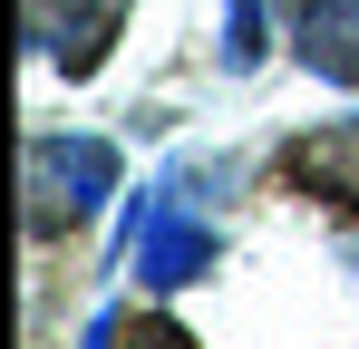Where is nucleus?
<instances>
[{"mask_svg": "<svg viewBox=\"0 0 359 349\" xmlns=\"http://www.w3.org/2000/svg\"><path fill=\"white\" fill-rule=\"evenodd\" d=\"M262 58V0H224V68Z\"/></svg>", "mask_w": 359, "mask_h": 349, "instance_id": "nucleus-7", "label": "nucleus"}, {"mask_svg": "<svg viewBox=\"0 0 359 349\" xmlns=\"http://www.w3.org/2000/svg\"><path fill=\"white\" fill-rule=\"evenodd\" d=\"M117 194V146L107 136H29L20 146V214L29 233H68Z\"/></svg>", "mask_w": 359, "mask_h": 349, "instance_id": "nucleus-1", "label": "nucleus"}, {"mask_svg": "<svg viewBox=\"0 0 359 349\" xmlns=\"http://www.w3.org/2000/svg\"><path fill=\"white\" fill-rule=\"evenodd\" d=\"M292 184L301 194H320V204H340L359 214V126H320V136H292Z\"/></svg>", "mask_w": 359, "mask_h": 349, "instance_id": "nucleus-5", "label": "nucleus"}, {"mask_svg": "<svg viewBox=\"0 0 359 349\" xmlns=\"http://www.w3.org/2000/svg\"><path fill=\"white\" fill-rule=\"evenodd\" d=\"M340 252H350V262H359V224H350V233H340Z\"/></svg>", "mask_w": 359, "mask_h": 349, "instance_id": "nucleus-8", "label": "nucleus"}, {"mask_svg": "<svg viewBox=\"0 0 359 349\" xmlns=\"http://www.w3.org/2000/svg\"><path fill=\"white\" fill-rule=\"evenodd\" d=\"M292 49H301V68H311V78L359 88V0H301Z\"/></svg>", "mask_w": 359, "mask_h": 349, "instance_id": "nucleus-4", "label": "nucleus"}, {"mask_svg": "<svg viewBox=\"0 0 359 349\" xmlns=\"http://www.w3.org/2000/svg\"><path fill=\"white\" fill-rule=\"evenodd\" d=\"M88 349H194L175 330V320H156V310H146V320H117V310H107V320H88Z\"/></svg>", "mask_w": 359, "mask_h": 349, "instance_id": "nucleus-6", "label": "nucleus"}, {"mask_svg": "<svg viewBox=\"0 0 359 349\" xmlns=\"http://www.w3.org/2000/svg\"><path fill=\"white\" fill-rule=\"evenodd\" d=\"M107 29H117V0H29V49L68 78H88L107 58Z\"/></svg>", "mask_w": 359, "mask_h": 349, "instance_id": "nucleus-2", "label": "nucleus"}, {"mask_svg": "<svg viewBox=\"0 0 359 349\" xmlns=\"http://www.w3.org/2000/svg\"><path fill=\"white\" fill-rule=\"evenodd\" d=\"M214 272V224H194V214H156V224L136 233V282L146 291H184Z\"/></svg>", "mask_w": 359, "mask_h": 349, "instance_id": "nucleus-3", "label": "nucleus"}]
</instances>
